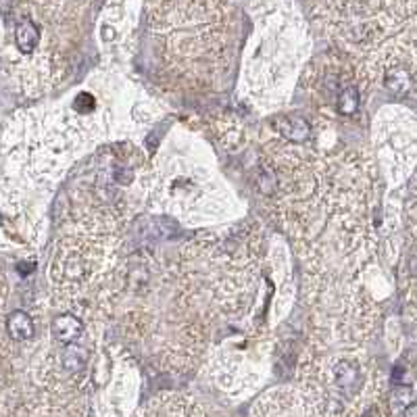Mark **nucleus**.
I'll use <instances>...</instances> for the list:
<instances>
[{
    "mask_svg": "<svg viewBox=\"0 0 417 417\" xmlns=\"http://www.w3.org/2000/svg\"><path fill=\"white\" fill-rule=\"evenodd\" d=\"M6 332L13 340L17 342H23V340H30L36 332V325L33 320L26 313V311H13L9 318H6Z\"/></svg>",
    "mask_w": 417,
    "mask_h": 417,
    "instance_id": "obj_5",
    "label": "nucleus"
},
{
    "mask_svg": "<svg viewBox=\"0 0 417 417\" xmlns=\"http://www.w3.org/2000/svg\"><path fill=\"white\" fill-rule=\"evenodd\" d=\"M50 330H53L55 340H59L63 345H73L84 332V321L75 318L73 313H63V315H57L53 320Z\"/></svg>",
    "mask_w": 417,
    "mask_h": 417,
    "instance_id": "obj_3",
    "label": "nucleus"
},
{
    "mask_svg": "<svg viewBox=\"0 0 417 417\" xmlns=\"http://www.w3.org/2000/svg\"><path fill=\"white\" fill-rule=\"evenodd\" d=\"M411 84H413V77L405 65L396 63L384 69V86L394 97H403L411 88Z\"/></svg>",
    "mask_w": 417,
    "mask_h": 417,
    "instance_id": "obj_4",
    "label": "nucleus"
},
{
    "mask_svg": "<svg viewBox=\"0 0 417 417\" xmlns=\"http://www.w3.org/2000/svg\"><path fill=\"white\" fill-rule=\"evenodd\" d=\"M338 100H336V111L340 115H354L357 109H359V102H361V97H359V90L354 86H347L338 92Z\"/></svg>",
    "mask_w": 417,
    "mask_h": 417,
    "instance_id": "obj_7",
    "label": "nucleus"
},
{
    "mask_svg": "<svg viewBox=\"0 0 417 417\" xmlns=\"http://www.w3.org/2000/svg\"><path fill=\"white\" fill-rule=\"evenodd\" d=\"M15 46L17 50L23 55V57H32L36 55V50L42 46V40H44V32H42V23L36 21L33 15H21L17 21H15Z\"/></svg>",
    "mask_w": 417,
    "mask_h": 417,
    "instance_id": "obj_2",
    "label": "nucleus"
},
{
    "mask_svg": "<svg viewBox=\"0 0 417 417\" xmlns=\"http://www.w3.org/2000/svg\"><path fill=\"white\" fill-rule=\"evenodd\" d=\"M225 2H171L151 6V33L165 67L175 75L207 82L225 63L232 42Z\"/></svg>",
    "mask_w": 417,
    "mask_h": 417,
    "instance_id": "obj_1",
    "label": "nucleus"
},
{
    "mask_svg": "<svg viewBox=\"0 0 417 417\" xmlns=\"http://www.w3.org/2000/svg\"><path fill=\"white\" fill-rule=\"evenodd\" d=\"M276 128L280 129L288 140L292 142H300V140H305L307 136H309V124L303 119V117H298V115H290V117H282V119H278L276 121Z\"/></svg>",
    "mask_w": 417,
    "mask_h": 417,
    "instance_id": "obj_6",
    "label": "nucleus"
}]
</instances>
